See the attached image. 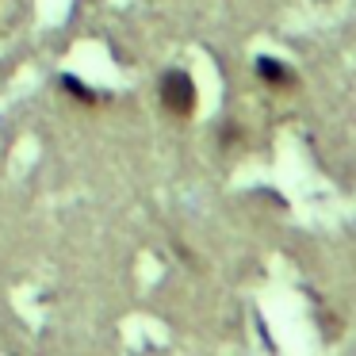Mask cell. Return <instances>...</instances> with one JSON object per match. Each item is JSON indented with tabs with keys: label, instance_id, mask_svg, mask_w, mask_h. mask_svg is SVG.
<instances>
[{
	"label": "cell",
	"instance_id": "6da1fadb",
	"mask_svg": "<svg viewBox=\"0 0 356 356\" xmlns=\"http://www.w3.org/2000/svg\"><path fill=\"white\" fill-rule=\"evenodd\" d=\"M157 100L169 111L172 119H192L200 108V92H195V81L184 70H165L157 77Z\"/></svg>",
	"mask_w": 356,
	"mask_h": 356
},
{
	"label": "cell",
	"instance_id": "7a4b0ae2",
	"mask_svg": "<svg viewBox=\"0 0 356 356\" xmlns=\"http://www.w3.org/2000/svg\"><path fill=\"white\" fill-rule=\"evenodd\" d=\"M253 73H257V81H261L268 92H295V88H299V73H295V65H287L284 58L257 54Z\"/></svg>",
	"mask_w": 356,
	"mask_h": 356
}]
</instances>
